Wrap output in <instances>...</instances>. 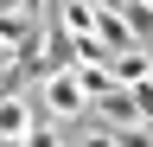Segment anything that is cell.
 <instances>
[{
    "instance_id": "cell-1",
    "label": "cell",
    "mask_w": 153,
    "mask_h": 147,
    "mask_svg": "<svg viewBox=\"0 0 153 147\" xmlns=\"http://www.w3.org/2000/svg\"><path fill=\"white\" fill-rule=\"evenodd\" d=\"M26 90H32V109H38L51 128H70L76 115H89V96H83V83H76L70 58H64V64L32 70V77H26Z\"/></svg>"
},
{
    "instance_id": "cell-2",
    "label": "cell",
    "mask_w": 153,
    "mask_h": 147,
    "mask_svg": "<svg viewBox=\"0 0 153 147\" xmlns=\"http://www.w3.org/2000/svg\"><path fill=\"white\" fill-rule=\"evenodd\" d=\"M38 122H45V115L32 109L26 70H19V64H7V70H0V147H26Z\"/></svg>"
},
{
    "instance_id": "cell-3",
    "label": "cell",
    "mask_w": 153,
    "mask_h": 147,
    "mask_svg": "<svg viewBox=\"0 0 153 147\" xmlns=\"http://www.w3.org/2000/svg\"><path fill=\"white\" fill-rule=\"evenodd\" d=\"M108 77H115V83H128V90H147V77H153L147 45H121V51H108Z\"/></svg>"
},
{
    "instance_id": "cell-4",
    "label": "cell",
    "mask_w": 153,
    "mask_h": 147,
    "mask_svg": "<svg viewBox=\"0 0 153 147\" xmlns=\"http://www.w3.org/2000/svg\"><path fill=\"white\" fill-rule=\"evenodd\" d=\"M13 64V26H0V70Z\"/></svg>"
}]
</instances>
